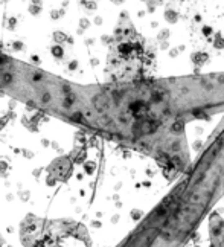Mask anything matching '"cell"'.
<instances>
[{"label": "cell", "instance_id": "30bf717a", "mask_svg": "<svg viewBox=\"0 0 224 247\" xmlns=\"http://www.w3.org/2000/svg\"><path fill=\"white\" fill-rule=\"evenodd\" d=\"M3 81H5V83H11V81H12V75L5 73V75H3Z\"/></svg>", "mask_w": 224, "mask_h": 247}, {"label": "cell", "instance_id": "5b68a950", "mask_svg": "<svg viewBox=\"0 0 224 247\" xmlns=\"http://www.w3.org/2000/svg\"><path fill=\"white\" fill-rule=\"evenodd\" d=\"M81 3H82L87 9H96V2H87V0H82Z\"/></svg>", "mask_w": 224, "mask_h": 247}, {"label": "cell", "instance_id": "9c48e42d", "mask_svg": "<svg viewBox=\"0 0 224 247\" xmlns=\"http://www.w3.org/2000/svg\"><path fill=\"white\" fill-rule=\"evenodd\" d=\"M79 26H81V29H87V28H89V20H87V18H81Z\"/></svg>", "mask_w": 224, "mask_h": 247}, {"label": "cell", "instance_id": "277c9868", "mask_svg": "<svg viewBox=\"0 0 224 247\" xmlns=\"http://www.w3.org/2000/svg\"><path fill=\"white\" fill-rule=\"evenodd\" d=\"M63 16H64V9H58V11L55 9V11L51 12V17L54 18V20H58V18H61Z\"/></svg>", "mask_w": 224, "mask_h": 247}, {"label": "cell", "instance_id": "52a82bcc", "mask_svg": "<svg viewBox=\"0 0 224 247\" xmlns=\"http://www.w3.org/2000/svg\"><path fill=\"white\" fill-rule=\"evenodd\" d=\"M23 47H24V44H23L21 41H14V43H12V49H14V51H21Z\"/></svg>", "mask_w": 224, "mask_h": 247}, {"label": "cell", "instance_id": "5bb4252c", "mask_svg": "<svg viewBox=\"0 0 224 247\" xmlns=\"http://www.w3.org/2000/svg\"><path fill=\"white\" fill-rule=\"evenodd\" d=\"M94 21H96V23H98V25H99V23H101V21H102V20H101V17H96V18H94Z\"/></svg>", "mask_w": 224, "mask_h": 247}, {"label": "cell", "instance_id": "4fadbf2b", "mask_svg": "<svg viewBox=\"0 0 224 247\" xmlns=\"http://www.w3.org/2000/svg\"><path fill=\"white\" fill-rule=\"evenodd\" d=\"M32 3H34V5H40V6H41V0H32Z\"/></svg>", "mask_w": 224, "mask_h": 247}, {"label": "cell", "instance_id": "6da1fadb", "mask_svg": "<svg viewBox=\"0 0 224 247\" xmlns=\"http://www.w3.org/2000/svg\"><path fill=\"white\" fill-rule=\"evenodd\" d=\"M51 52H52V55H54L55 58H58V60H61V58L64 56V49H63V46H61V44H58V43L52 46Z\"/></svg>", "mask_w": 224, "mask_h": 247}, {"label": "cell", "instance_id": "8992f818", "mask_svg": "<svg viewBox=\"0 0 224 247\" xmlns=\"http://www.w3.org/2000/svg\"><path fill=\"white\" fill-rule=\"evenodd\" d=\"M41 102H43V104H49V102H51V95H49L47 92L41 95Z\"/></svg>", "mask_w": 224, "mask_h": 247}, {"label": "cell", "instance_id": "ba28073f", "mask_svg": "<svg viewBox=\"0 0 224 247\" xmlns=\"http://www.w3.org/2000/svg\"><path fill=\"white\" fill-rule=\"evenodd\" d=\"M15 21H17V18H14V17H11L9 20H8V28H9L11 31L15 28Z\"/></svg>", "mask_w": 224, "mask_h": 247}, {"label": "cell", "instance_id": "8fae6325", "mask_svg": "<svg viewBox=\"0 0 224 247\" xmlns=\"http://www.w3.org/2000/svg\"><path fill=\"white\" fill-rule=\"evenodd\" d=\"M76 66H78V63H76V61L69 63V69H70V70H75V69H76Z\"/></svg>", "mask_w": 224, "mask_h": 247}, {"label": "cell", "instance_id": "7a4b0ae2", "mask_svg": "<svg viewBox=\"0 0 224 247\" xmlns=\"http://www.w3.org/2000/svg\"><path fill=\"white\" fill-rule=\"evenodd\" d=\"M54 40H55V43L61 44V43H67L69 37L66 35L64 32H59V31H56V32H54Z\"/></svg>", "mask_w": 224, "mask_h": 247}, {"label": "cell", "instance_id": "7c38bea8", "mask_svg": "<svg viewBox=\"0 0 224 247\" xmlns=\"http://www.w3.org/2000/svg\"><path fill=\"white\" fill-rule=\"evenodd\" d=\"M31 60H32L35 64H40V58H38L37 55H32V56H31Z\"/></svg>", "mask_w": 224, "mask_h": 247}, {"label": "cell", "instance_id": "3957f363", "mask_svg": "<svg viewBox=\"0 0 224 247\" xmlns=\"http://www.w3.org/2000/svg\"><path fill=\"white\" fill-rule=\"evenodd\" d=\"M29 12H31V16H38L40 12H41V6L40 5H31L29 6Z\"/></svg>", "mask_w": 224, "mask_h": 247}]
</instances>
